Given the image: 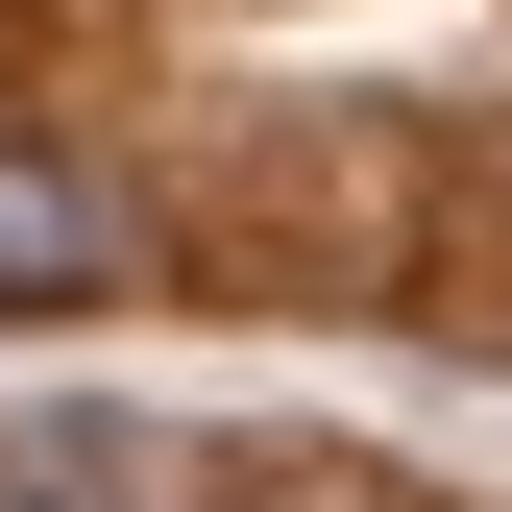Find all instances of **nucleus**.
Returning a JSON list of instances; mask_svg holds the SVG:
<instances>
[{"label": "nucleus", "mask_w": 512, "mask_h": 512, "mask_svg": "<svg viewBox=\"0 0 512 512\" xmlns=\"http://www.w3.org/2000/svg\"><path fill=\"white\" fill-rule=\"evenodd\" d=\"M122 269H147L122 171H74V147H25V122H0V317H74V293H122Z\"/></svg>", "instance_id": "f257e3e1"}, {"label": "nucleus", "mask_w": 512, "mask_h": 512, "mask_svg": "<svg viewBox=\"0 0 512 512\" xmlns=\"http://www.w3.org/2000/svg\"><path fill=\"white\" fill-rule=\"evenodd\" d=\"M244 512H415V488H391V464H269Z\"/></svg>", "instance_id": "f03ea898"}]
</instances>
